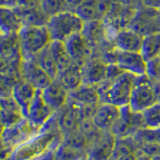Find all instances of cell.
<instances>
[{"label": "cell", "instance_id": "obj_11", "mask_svg": "<svg viewBox=\"0 0 160 160\" xmlns=\"http://www.w3.org/2000/svg\"><path fill=\"white\" fill-rule=\"evenodd\" d=\"M21 78L40 90L44 89L53 80L39 66L34 58H23L21 64Z\"/></svg>", "mask_w": 160, "mask_h": 160}, {"label": "cell", "instance_id": "obj_35", "mask_svg": "<svg viewBox=\"0 0 160 160\" xmlns=\"http://www.w3.org/2000/svg\"><path fill=\"white\" fill-rule=\"evenodd\" d=\"M0 74H12V65L11 61L0 55ZM14 76V75H13ZM16 77V76H15ZM19 79V78H18Z\"/></svg>", "mask_w": 160, "mask_h": 160}, {"label": "cell", "instance_id": "obj_9", "mask_svg": "<svg viewBox=\"0 0 160 160\" xmlns=\"http://www.w3.org/2000/svg\"><path fill=\"white\" fill-rule=\"evenodd\" d=\"M107 66L108 63L99 54L94 52L82 67L83 83L97 86L105 81L107 77Z\"/></svg>", "mask_w": 160, "mask_h": 160}, {"label": "cell", "instance_id": "obj_37", "mask_svg": "<svg viewBox=\"0 0 160 160\" xmlns=\"http://www.w3.org/2000/svg\"><path fill=\"white\" fill-rule=\"evenodd\" d=\"M84 2H85V0H66L68 10H71V11H75V10Z\"/></svg>", "mask_w": 160, "mask_h": 160}, {"label": "cell", "instance_id": "obj_40", "mask_svg": "<svg viewBox=\"0 0 160 160\" xmlns=\"http://www.w3.org/2000/svg\"><path fill=\"white\" fill-rule=\"evenodd\" d=\"M3 160H12V159H11V157H9V158H7V159H3Z\"/></svg>", "mask_w": 160, "mask_h": 160}, {"label": "cell", "instance_id": "obj_16", "mask_svg": "<svg viewBox=\"0 0 160 160\" xmlns=\"http://www.w3.org/2000/svg\"><path fill=\"white\" fill-rule=\"evenodd\" d=\"M36 90L37 89L32 84H30L23 78H20L14 85L12 90V97L16 100V102L21 108L24 117H27L29 106L35 96Z\"/></svg>", "mask_w": 160, "mask_h": 160}, {"label": "cell", "instance_id": "obj_34", "mask_svg": "<svg viewBox=\"0 0 160 160\" xmlns=\"http://www.w3.org/2000/svg\"><path fill=\"white\" fill-rule=\"evenodd\" d=\"M40 3L41 0H17L16 6L23 9H30L40 7Z\"/></svg>", "mask_w": 160, "mask_h": 160}, {"label": "cell", "instance_id": "obj_23", "mask_svg": "<svg viewBox=\"0 0 160 160\" xmlns=\"http://www.w3.org/2000/svg\"><path fill=\"white\" fill-rule=\"evenodd\" d=\"M69 98L73 99L82 105L86 104H99L100 98L98 88L96 85L82 83L78 88L69 92Z\"/></svg>", "mask_w": 160, "mask_h": 160}, {"label": "cell", "instance_id": "obj_6", "mask_svg": "<svg viewBox=\"0 0 160 160\" xmlns=\"http://www.w3.org/2000/svg\"><path fill=\"white\" fill-rule=\"evenodd\" d=\"M156 102V82L150 79L146 74L136 76L129 107L135 112H143Z\"/></svg>", "mask_w": 160, "mask_h": 160}, {"label": "cell", "instance_id": "obj_4", "mask_svg": "<svg viewBox=\"0 0 160 160\" xmlns=\"http://www.w3.org/2000/svg\"><path fill=\"white\" fill-rule=\"evenodd\" d=\"M61 132L59 128L40 132L24 143L18 145L11 155L12 160H34L50 149V145L55 136Z\"/></svg>", "mask_w": 160, "mask_h": 160}, {"label": "cell", "instance_id": "obj_33", "mask_svg": "<svg viewBox=\"0 0 160 160\" xmlns=\"http://www.w3.org/2000/svg\"><path fill=\"white\" fill-rule=\"evenodd\" d=\"M15 147L11 146L7 143H5L3 140L0 138V160L7 159L11 157V155L14 151Z\"/></svg>", "mask_w": 160, "mask_h": 160}, {"label": "cell", "instance_id": "obj_8", "mask_svg": "<svg viewBox=\"0 0 160 160\" xmlns=\"http://www.w3.org/2000/svg\"><path fill=\"white\" fill-rule=\"evenodd\" d=\"M129 27L142 36L160 32V10L144 6L136 10Z\"/></svg>", "mask_w": 160, "mask_h": 160}, {"label": "cell", "instance_id": "obj_12", "mask_svg": "<svg viewBox=\"0 0 160 160\" xmlns=\"http://www.w3.org/2000/svg\"><path fill=\"white\" fill-rule=\"evenodd\" d=\"M112 0H85L75 10L84 22L103 20L111 7Z\"/></svg>", "mask_w": 160, "mask_h": 160}, {"label": "cell", "instance_id": "obj_10", "mask_svg": "<svg viewBox=\"0 0 160 160\" xmlns=\"http://www.w3.org/2000/svg\"><path fill=\"white\" fill-rule=\"evenodd\" d=\"M64 43L72 61L82 65H84L95 52L94 47L81 32L72 35L66 41H64Z\"/></svg>", "mask_w": 160, "mask_h": 160}, {"label": "cell", "instance_id": "obj_13", "mask_svg": "<svg viewBox=\"0 0 160 160\" xmlns=\"http://www.w3.org/2000/svg\"><path fill=\"white\" fill-rule=\"evenodd\" d=\"M143 36L130 27L119 29L112 38L113 46L121 51L140 52Z\"/></svg>", "mask_w": 160, "mask_h": 160}, {"label": "cell", "instance_id": "obj_39", "mask_svg": "<svg viewBox=\"0 0 160 160\" xmlns=\"http://www.w3.org/2000/svg\"><path fill=\"white\" fill-rule=\"evenodd\" d=\"M2 6H6V4H5V0H0V7Z\"/></svg>", "mask_w": 160, "mask_h": 160}, {"label": "cell", "instance_id": "obj_41", "mask_svg": "<svg viewBox=\"0 0 160 160\" xmlns=\"http://www.w3.org/2000/svg\"><path fill=\"white\" fill-rule=\"evenodd\" d=\"M158 57H159V58H160V54H159V56H158Z\"/></svg>", "mask_w": 160, "mask_h": 160}, {"label": "cell", "instance_id": "obj_26", "mask_svg": "<svg viewBox=\"0 0 160 160\" xmlns=\"http://www.w3.org/2000/svg\"><path fill=\"white\" fill-rule=\"evenodd\" d=\"M140 53L142 54L144 59L151 60L155 57L159 56L160 54V32L148 34L143 36L141 49Z\"/></svg>", "mask_w": 160, "mask_h": 160}, {"label": "cell", "instance_id": "obj_5", "mask_svg": "<svg viewBox=\"0 0 160 160\" xmlns=\"http://www.w3.org/2000/svg\"><path fill=\"white\" fill-rule=\"evenodd\" d=\"M100 56L108 64H116L125 72H129L136 76L146 73L147 62L140 52L121 51L112 45V48L105 50L100 54Z\"/></svg>", "mask_w": 160, "mask_h": 160}, {"label": "cell", "instance_id": "obj_22", "mask_svg": "<svg viewBox=\"0 0 160 160\" xmlns=\"http://www.w3.org/2000/svg\"><path fill=\"white\" fill-rule=\"evenodd\" d=\"M0 55L10 61L22 58L18 33L0 35Z\"/></svg>", "mask_w": 160, "mask_h": 160}, {"label": "cell", "instance_id": "obj_29", "mask_svg": "<svg viewBox=\"0 0 160 160\" xmlns=\"http://www.w3.org/2000/svg\"><path fill=\"white\" fill-rule=\"evenodd\" d=\"M40 8L48 18L68 10L66 0H41Z\"/></svg>", "mask_w": 160, "mask_h": 160}, {"label": "cell", "instance_id": "obj_20", "mask_svg": "<svg viewBox=\"0 0 160 160\" xmlns=\"http://www.w3.org/2000/svg\"><path fill=\"white\" fill-rule=\"evenodd\" d=\"M23 24L15 7H0V35L17 34Z\"/></svg>", "mask_w": 160, "mask_h": 160}, {"label": "cell", "instance_id": "obj_7", "mask_svg": "<svg viewBox=\"0 0 160 160\" xmlns=\"http://www.w3.org/2000/svg\"><path fill=\"white\" fill-rule=\"evenodd\" d=\"M40 129L41 127L35 125L28 118L24 117L18 123L12 125V126L5 127L1 139L5 143L16 148L18 145L39 134Z\"/></svg>", "mask_w": 160, "mask_h": 160}, {"label": "cell", "instance_id": "obj_36", "mask_svg": "<svg viewBox=\"0 0 160 160\" xmlns=\"http://www.w3.org/2000/svg\"><path fill=\"white\" fill-rule=\"evenodd\" d=\"M144 7L160 10V0H140Z\"/></svg>", "mask_w": 160, "mask_h": 160}, {"label": "cell", "instance_id": "obj_38", "mask_svg": "<svg viewBox=\"0 0 160 160\" xmlns=\"http://www.w3.org/2000/svg\"><path fill=\"white\" fill-rule=\"evenodd\" d=\"M4 128H5L4 124L1 121H0V138H1V136H2V133L4 131Z\"/></svg>", "mask_w": 160, "mask_h": 160}, {"label": "cell", "instance_id": "obj_3", "mask_svg": "<svg viewBox=\"0 0 160 160\" xmlns=\"http://www.w3.org/2000/svg\"><path fill=\"white\" fill-rule=\"evenodd\" d=\"M22 58H33L48 46L51 37L46 25L43 26H22L18 32Z\"/></svg>", "mask_w": 160, "mask_h": 160}, {"label": "cell", "instance_id": "obj_18", "mask_svg": "<svg viewBox=\"0 0 160 160\" xmlns=\"http://www.w3.org/2000/svg\"><path fill=\"white\" fill-rule=\"evenodd\" d=\"M82 64L72 61L66 68L59 71L57 77L58 81L66 88L68 91H73L83 83L82 77Z\"/></svg>", "mask_w": 160, "mask_h": 160}, {"label": "cell", "instance_id": "obj_15", "mask_svg": "<svg viewBox=\"0 0 160 160\" xmlns=\"http://www.w3.org/2000/svg\"><path fill=\"white\" fill-rule=\"evenodd\" d=\"M54 112V110L48 106L46 102L44 101L41 90L37 89L35 96L29 106L28 115L26 118H28L30 121L37 125V126L42 127L45 122L52 116Z\"/></svg>", "mask_w": 160, "mask_h": 160}, {"label": "cell", "instance_id": "obj_27", "mask_svg": "<svg viewBox=\"0 0 160 160\" xmlns=\"http://www.w3.org/2000/svg\"><path fill=\"white\" fill-rule=\"evenodd\" d=\"M88 157L87 149L76 148L63 142L55 150V160H87Z\"/></svg>", "mask_w": 160, "mask_h": 160}, {"label": "cell", "instance_id": "obj_14", "mask_svg": "<svg viewBox=\"0 0 160 160\" xmlns=\"http://www.w3.org/2000/svg\"><path fill=\"white\" fill-rule=\"evenodd\" d=\"M41 92L44 101L54 111L61 109L68 101L69 91L57 79H53L51 83L41 90Z\"/></svg>", "mask_w": 160, "mask_h": 160}, {"label": "cell", "instance_id": "obj_30", "mask_svg": "<svg viewBox=\"0 0 160 160\" xmlns=\"http://www.w3.org/2000/svg\"><path fill=\"white\" fill-rule=\"evenodd\" d=\"M142 113L144 123L151 128H160V102H156Z\"/></svg>", "mask_w": 160, "mask_h": 160}, {"label": "cell", "instance_id": "obj_25", "mask_svg": "<svg viewBox=\"0 0 160 160\" xmlns=\"http://www.w3.org/2000/svg\"><path fill=\"white\" fill-rule=\"evenodd\" d=\"M49 51L51 53L53 59L56 62L59 71H61L64 68H66L68 65L72 62L71 58L69 56V53L65 46V43L59 40H51V42L48 45Z\"/></svg>", "mask_w": 160, "mask_h": 160}, {"label": "cell", "instance_id": "obj_31", "mask_svg": "<svg viewBox=\"0 0 160 160\" xmlns=\"http://www.w3.org/2000/svg\"><path fill=\"white\" fill-rule=\"evenodd\" d=\"M18 80L11 74H0V98L12 96L13 87Z\"/></svg>", "mask_w": 160, "mask_h": 160}, {"label": "cell", "instance_id": "obj_32", "mask_svg": "<svg viewBox=\"0 0 160 160\" xmlns=\"http://www.w3.org/2000/svg\"><path fill=\"white\" fill-rule=\"evenodd\" d=\"M145 74L153 81H160V58L158 56L147 61Z\"/></svg>", "mask_w": 160, "mask_h": 160}, {"label": "cell", "instance_id": "obj_19", "mask_svg": "<svg viewBox=\"0 0 160 160\" xmlns=\"http://www.w3.org/2000/svg\"><path fill=\"white\" fill-rule=\"evenodd\" d=\"M120 116V107L109 103H100L92 117L93 123L99 129H107L116 122Z\"/></svg>", "mask_w": 160, "mask_h": 160}, {"label": "cell", "instance_id": "obj_28", "mask_svg": "<svg viewBox=\"0 0 160 160\" xmlns=\"http://www.w3.org/2000/svg\"><path fill=\"white\" fill-rule=\"evenodd\" d=\"M33 58L35 61L39 64V66L51 77V79H55L57 77V75L59 73V69H58L56 62H55V60L52 57L51 53L49 51L48 46L45 47L42 51H40L38 54L35 55Z\"/></svg>", "mask_w": 160, "mask_h": 160}, {"label": "cell", "instance_id": "obj_21", "mask_svg": "<svg viewBox=\"0 0 160 160\" xmlns=\"http://www.w3.org/2000/svg\"><path fill=\"white\" fill-rule=\"evenodd\" d=\"M81 33L94 47L95 50L98 46H101L105 40L108 39L107 29L103 20L85 22Z\"/></svg>", "mask_w": 160, "mask_h": 160}, {"label": "cell", "instance_id": "obj_24", "mask_svg": "<svg viewBox=\"0 0 160 160\" xmlns=\"http://www.w3.org/2000/svg\"><path fill=\"white\" fill-rule=\"evenodd\" d=\"M15 9L21 19L23 26H43L47 24L49 18L43 13L40 7L23 9L15 6Z\"/></svg>", "mask_w": 160, "mask_h": 160}, {"label": "cell", "instance_id": "obj_2", "mask_svg": "<svg viewBox=\"0 0 160 160\" xmlns=\"http://www.w3.org/2000/svg\"><path fill=\"white\" fill-rule=\"evenodd\" d=\"M84 23L85 22L75 11L66 10L50 17L46 27L51 40H59L64 42L72 35L82 32Z\"/></svg>", "mask_w": 160, "mask_h": 160}, {"label": "cell", "instance_id": "obj_1", "mask_svg": "<svg viewBox=\"0 0 160 160\" xmlns=\"http://www.w3.org/2000/svg\"><path fill=\"white\" fill-rule=\"evenodd\" d=\"M136 75L123 72L111 80H105L97 85L100 103H109L123 107L129 105Z\"/></svg>", "mask_w": 160, "mask_h": 160}, {"label": "cell", "instance_id": "obj_17", "mask_svg": "<svg viewBox=\"0 0 160 160\" xmlns=\"http://www.w3.org/2000/svg\"><path fill=\"white\" fill-rule=\"evenodd\" d=\"M23 118L21 108L12 96L0 98V121L5 127L12 126Z\"/></svg>", "mask_w": 160, "mask_h": 160}]
</instances>
